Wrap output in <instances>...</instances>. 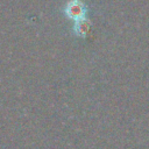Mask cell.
<instances>
[{
    "label": "cell",
    "instance_id": "obj_2",
    "mask_svg": "<svg viewBox=\"0 0 149 149\" xmlns=\"http://www.w3.org/2000/svg\"><path fill=\"white\" fill-rule=\"evenodd\" d=\"M74 30H76V33L78 35H85L90 30V24H88V22L85 19L79 20V21H76Z\"/></svg>",
    "mask_w": 149,
    "mask_h": 149
},
{
    "label": "cell",
    "instance_id": "obj_1",
    "mask_svg": "<svg viewBox=\"0 0 149 149\" xmlns=\"http://www.w3.org/2000/svg\"><path fill=\"white\" fill-rule=\"evenodd\" d=\"M66 14L76 20V21H79V20H83L84 19V15H85V6L79 1V0H71L70 2H68L66 5Z\"/></svg>",
    "mask_w": 149,
    "mask_h": 149
}]
</instances>
